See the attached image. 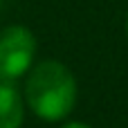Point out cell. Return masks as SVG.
Instances as JSON below:
<instances>
[{
    "label": "cell",
    "mask_w": 128,
    "mask_h": 128,
    "mask_svg": "<svg viewBox=\"0 0 128 128\" xmlns=\"http://www.w3.org/2000/svg\"><path fill=\"white\" fill-rule=\"evenodd\" d=\"M25 101L45 122L65 119L76 104V79L58 61H40L25 81Z\"/></svg>",
    "instance_id": "cell-1"
},
{
    "label": "cell",
    "mask_w": 128,
    "mask_h": 128,
    "mask_svg": "<svg viewBox=\"0 0 128 128\" xmlns=\"http://www.w3.org/2000/svg\"><path fill=\"white\" fill-rule=\"evenodd\" d=\"M36 38L22 25H11L0 32V83H14L34 61Z\"/></svg>",
    "instance_id": "cell-2"
},
{
    "label": "cell",
    "mask_w": 128,
    "mask_h": 128,
    "mask_svg": "<svg viewBox=\"0 0 128 128\" xmlns=\"http://www.w3.org/2000/svg\"><path fill=\"white\" fill-rule=\"evenodd\" d=\"M25 122V104L14 83H0V128H20Z\"/></svg>",
    "instance_id": "cell-3"
},
{
    "label": "cell",
    "mask_w": 128,
    "mask_h": 128,
    "mask_svg": "<svg viewBox=\"0 0 128 128\" xmlns=\"http://www.w3.org/2000/svg\"><path fill=\"white\" fill-rule=\"evenodd\" d=\"M63 128H92V126H88V124H83V122H70V124H65Z\"/></svg>",
    "instance_id": "cell-4"
},
{
    "label": "cell",
    "mask_w": 128,
    "mask_h": 128,
    "mask_svg": "<svg viewBox=\"0 0 128 128\" xmlns=\"http://www.w3.org/2000/svg\"><path fill=\"white\" fill-rule=\"evenodd\" d=\"M126 36H128V16H126Z\"/></svg>",
    "instance_id": "cell-5"
}]
</instances>
